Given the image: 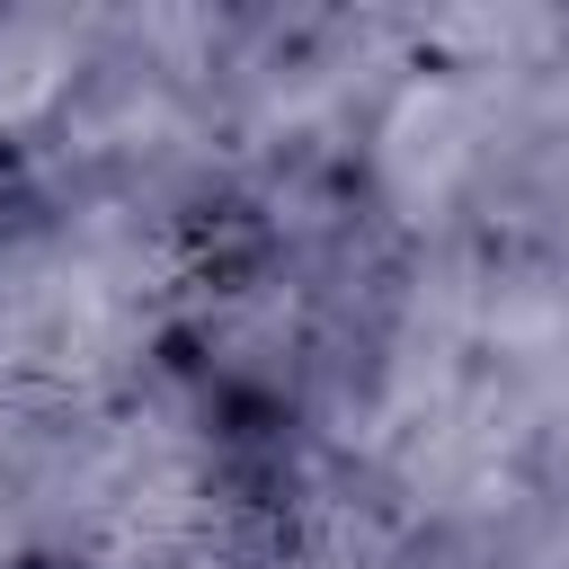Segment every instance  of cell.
<instances>
[{
  "mask_svg": "<svg viewBox=\"0 0 569 569\" xmlns=\"http://www.w3.org/2000/svg\"><path fill=\"white\" fill-rule=\"evenodd\" d=\"M418 71L409 9H302L258 0L222 9L213 116L231 178L240 169H356L382 98Z\"/></svg>",
  "mask_w": 569,
  "mask_h": 569,
  "instance_id": "1",
  "label": "cell"
},
{
  "mask_svg": "<svg viewBox=\"0 0 569 569\" xmlns=\"http://www.w3.org/2000/svg\"><path fill=\"white\" fill-rule=\"evenodd\" d=\"M107 36V9H71V0H36V9H0V151H36L44 124L71 107V89L89 80Z\"/></svg>",
  "mask_w": 569,
  "mask_h": 569,
  "instance_id": "2",
  "label": "cell"
},
{
  "mask_svg": "<svg viewBox=\"0 0 569 569\" xmlns=\"http://www.w3.org/2000/svg\"><path fill=\"white\" fill-rule=\"evenodd\" d=\"M471 551H480L489 569H569V462L542 471V480H525L516 507H507Z\"/></svg>",
  "mask_w": 569,
  "mask_h": 569,
  "instance_id": "3",
  "label": "cell"
},
{
  "mask_svg": "<svg viewBox=\"0 0 569 569\" xmlns=\"http://www.w3.org/2000/svg\"><path fill=\"white\" fill-rule=\"evenodd\" d=\"M391 569H489L480 551H462V542H409Z\"/></svg>",
  "mask_w": 569,
  "mask_h": 569,
  "instance_id": "4",
  "label": "cell"
}]
</instances>
